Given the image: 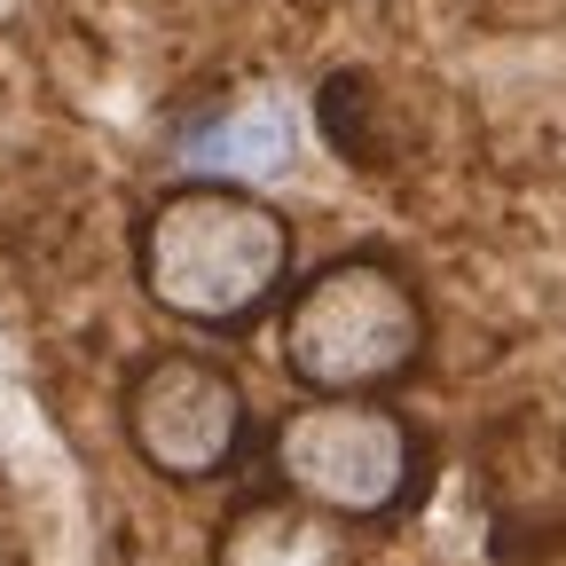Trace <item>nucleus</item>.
Segmentation results:
<instances>
[{"label":"nucleus","instance_id":"2","mask_svg":"<svg viewBox=\"0 0 566 566\" xmlns=\"http://www.w3.org/2000/svg\"><path fill=\"white\" fill-rule=\"evenodd\" d=\"M424 346H433V307L394 252H338L283 300V370L307 394L386 401V386L424 363Z\"/></svg>","mask_w":566,"mask_h":566},{"label":"nucleus","instance_id":"1","mask_svg":"<svg viewBox=\"0 0 566 566\" xmlns=\"http://www.w3.org/2000/svg\"><path fill=\"white\" fill-rule=\"evenodd\" d=\"M134 283L158 315L244 338L292 292V221L244 181H174L134 221Z\"/></svg>","mask_w":566,"mask_h":566},{"label":"nucleus","instance_id":"6","mask_svg":"<svg viewBox=\"0 0 566 566\" xmlns=\"http://www.w3.org/2000/svg\"><path fill=\"white\" fill-rule=\"evenodd\" d=\"M205 566H354V527L292 504V495H244V504L212 527V558Z\"/></svg>","mask_w":566,"mask_h":566},{"label":"nucleus","instance_id":"4","mask_svg":"<svg viewBox=\"0 0 566 566\" xmlns=\"http://www.w3.org/2000/svg\"><path fill=\"white\" fill-rule=\"evenodd\" d=\"M118 424L126 449L142 457V472H158L174 488H205L244 464L252 449V394L221 354L197 346H158L126 370L118 394Z\"/></svg>","mask_w":566,"mask_h":566},{"label":"nucleus","instance_id":"5","mask_svg":"<svg viewBox=\"0 0 566 566\" xmlns=\"http://www.w3.org/2000/svg\"><path fill=\"white\" fill-rule=\"evenodd\" d=\"M488 480V512H495V543L512 551V527L527 520L551 551L566 543V433L543 417H512L495 424V441L480 457Z\"/></svg>","mask_w":566,"mask_h":566},{"label":"nucleus","instance_id":"3","mask_svg":"<svg viewBox=\"0 0 566 566\" xmlns=\"http://www.w3.org/2000/svg\"><path fill=\"white\" fill-rule=\"evenodd\" d=\"M268 488L338 527H378L424 488V433L394 401L307 394L268 424Z\"/></svg>","mask_w":566,"mask_h":566}]
</instances>
